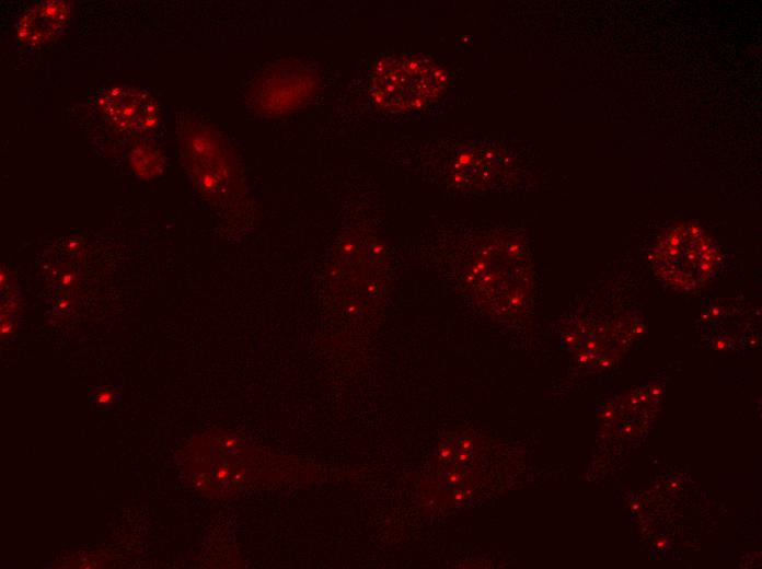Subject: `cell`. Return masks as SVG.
<instances>
[{
	"label": "cell",
	"instance_id": "cell-1",
	"mask_svg": "<svg viewBox=\"0 0 762 569\" xmlns=\"http://www.w3.org/2000/svg\"><path fill=\"white\" fill-rule=\"evenodd\" d=\"M441 70L416 57H389L381 60L372 77L374 102L386 109L407 111L425 105L440 91Z\"/></svg>",
	"mask_w": 762,
	"mask_h": 569
},
{
	"label": "cell",
	"instance_id": "cell-2",
	"mask_svg": "<svg viewBox=\"0 0 762 569\" xmlns=\"http://www.w3.org/2000/svg\"><path fill=\"white\" fill-rule=\"evenodd\" d=\"M104 116L118 130L143 132L158 123V107L146 91L117 85L105 90L99 98Z\"/></svg>",
	"mask_w": 762,
	"mask_h": 569
},
{
	"label": "cell",
	"instance_id": "cell-3",
	"mask_svg": "<svg viewBox=\"0 0 762 569\" xmlns=\"http://www.w3.org/2000/svg\"><path fill=\"white\" fill-rule=\"evenodd\" d=\"M70 5L67 1H46L26 12L20 20V40L37 45L53 38L69 20Z\"/></svg>",
	"mask_w": 762,
	"mask_h": 569
},
{
	"label": "cell",
	"instance_id": "cell-4",
	"mask_svg": "<svg viewBox=\"0 0 762 569\" xmlns=\"http://www.w3.org/2000/svg\"><path fill=\"white\" fill-rule=\"evenodd\" d=\"M132 164L135 172L146 176H152L158 172L160 160L154 150L139 147L132 152Z\"/></svg>",
	"mask_w": 762,
	"mask_h": 569
}]
</instances>
